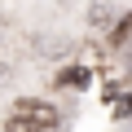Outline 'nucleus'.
Masks as SVG:
<instances>
[{
    "instance_id": "1",
    "label": "nucleus",
    "mask_w": 132,
    "mask_h": 132,
    "mask_svg": "<svg viewBox=\"0 0 132 132\" xmlns=\"http://www.w3.org/2000/svg\"><path fill=\"white\" fill-rule=\"evenodd\" d=\"M13 114H18V119H27V123H31L35 132H48V128L57 123V110H53L48 101H22V106H18Z\"/></svg>"
},
{
    "instance_id": "2",
    "label": "nucleus",
    "mask_w": 132,
    "mask_h": 132,
    "mask_svg": "<svg viewBox=\"0 0 132 132\" xmlns=\"http://www.w3.org/2000/svg\"><path fill=\"white\" fill-rule=\"evenodd\" d=\"M5 132H35V128H31V123H27V119H18V114H13V119H9V123H5Z\"/></svg>"
}]
</instances>
